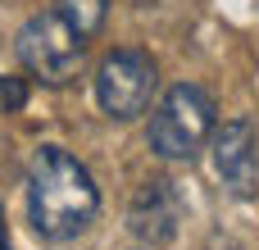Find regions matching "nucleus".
<instances>
[{
    "instance_id": "obj_4",
    "label": "nucleus",
    "mask_w": 259,
    "mask_h": 250,
    "mask_svg": "<svg viewBox=\"0 0 259 250\" xmlns=\"http://www.w3.org/2000/svg\"><path fill=\"white\" fill-rule=\"evenodd\" d=\"M155 87H159V68H155V59H150L146 50H137V46L109 50V55L100 59V68H96V105H100L109 118H118V123L146 114Z\"/></svg>"
},
{
    "instance_id": "obj_7",
    "label": "nucleus",
    "mask_w": 259,
    "mask_h": 250,
    "mask_svg": "<svg viewBox=\"0 0 259 250\" xmlns=\"http://www.w3.org/2000/svg\"><path fill=\"white\" fill-rule=\"evenodd\" d=\"M50 9L77 32V36H96L105 27V14H109V0H50Z\"/></svg>"
},
{
    "instance_id": "obj_5",
    "label": "nucleus",
    "mask_w": 259,
    "mask_h": 250,
    "mask_svg": "<svg viewBox=\"0 0 259 250\" xmlns=\"http://www.w3.org/2000/svg\"><path fill=\"white\" fill-rule=\"evenodd\" d=\"M127 228L137 241L146 246H168L182 228V196L168 178H150L132 191V205H127Z\"/></svg>"
},
{
    "instance_id": "obj_6",
    "label": "nucleus",
    "mask_w": 259,
    "mask_h": 250,
    "mask_svg": "<svg viewBox=\"0 0 259 250\" xmlns=\"http://www.w3.org/2000/svg\"><path fill=\"white\" fill-rule=\"evenodd\" d=\"M214 173L232 196H250L259 187V132L250 118H228L214 128Z\"/></svg>"
},
{
    "instance_id": "obj_2",
    "label": "nucleus",
    "mask_w": 259,
    "mask_h": 250,
    "mask_svg": "<svg viewBox=\"0 0 259 250\" xmlns=\"http://www.w3.org/2000/svg\"><path fill=\"white\" fill-rule=\"evenodd\" d=\"M214 123H219V109H214L209 91H200L196 82H178V87H168L164 100L155 105L146 141H150V150H155L159 159L182 164V159H196V155L209 146Z\"/></svg>"
},
{
    "instance_id": "obj_1",
    "label": "nucleus",
    "mask_w": 259,
    "mask_h": 250,
    "mask_svg": "<svg viewBox=\"0 0 259 250\" xmlns=\"http://www.w3.org/2000/svg\"><path fill=\"white\" fill-rule=\"evenodd\" d=\"M100 214V187L91 169L64 146H36L27 164V223L41 241H73Z\"/></svg>"
},
{
    "instance_id": "obj_3",
    "label": "nucleus",
    "mask_w": 259,
    "mask_h": 250,
    "mask_svg": "<svg viewBox=\"0 0 259 250\" xmlns=\"http://www.w3.org/2000/svg\"><path fill=\"white\" fill-rule=\"evenodd\" d=\"M14 50H18V59H23V68L32 77H41L46 87H64V82H73L82 73L87 36H77L55 9H41L18 27Z\"/></svg>"
},
{
    "instance_id": "obj_8",
    "label": "nucleus",
    "mask_w": 259,
    "mask_h": 250,
    "mask_svg": "<svg viewBox=\"0 0 259 250\" xmlns=\"http://www.w3.org/2000/svg\"><path fill=\"white\" fill-rule=\"evenodd\" d=\"M0 100H5V109H23V100H27V91H23V82H0Z\"/></svg>"
}]
</instances>
